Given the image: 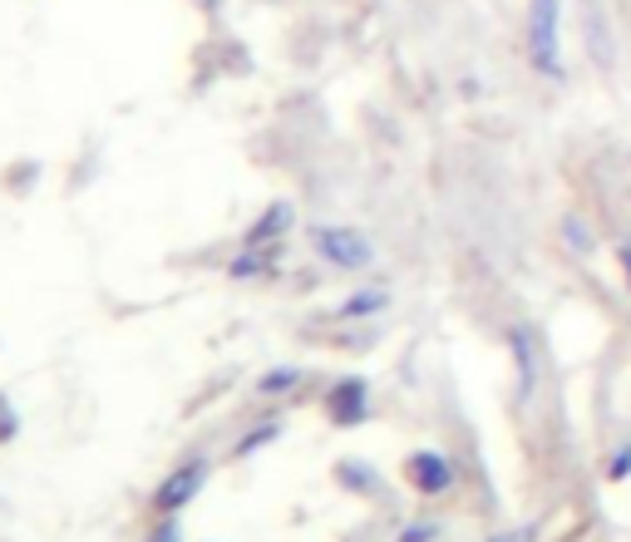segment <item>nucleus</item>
Instances as JSON below:
<instances>
[{"label": "nucleus", "mask_w": 631, "mask_h": 542, "mask_svg": "<svg viewBox=\"0 0 631 542\" xmlns=\"http://www.w3.org/2000/svg\"><path fill=\"white\" fill-rule=\"evenodd\" d=\"M528 60L538 75L563 79V0H528Z\"/></svg>", "instance_id": "obj_1"}, {"label": "nucleus", "mask_w": 631, "mask_h": 542, "mask_svg": "<svg viewBox=\"0 0 631 542\" xmlns=\"http://www.w3.org/2000/svg\"><path fill=\"white\" fill-rule=\"evenodd\" d=\"M311 247L341 272H361V266L375 262L370 237L355 232V227H311Z\"/></svg>", "instance_id": "obj_2"}, {"label": "nucleus", "mask_w": 631, "mask_h": 542, "mask_svg": "<svg viewBox=\"0 0 631 542\" xmlns=\"http://www.w3.org/2000/svg\"><path fill=\"white\" fill-rule=\"evenodd\" d=\"M203 483H207V464H203V458H188V464H178L168 479L153 489V508L173 518V513H182L188 503L198 499V489H203Z\"/></svg>", "instance_id": "obj_3"}, {"label": "nucleus", "mask_w": 631, "mask_h": 542, "mask_svg": "<svg viewBox=\"0 0 631 542\" xmlns=\"http://www.w3.org/2000/svg\"><path fill=\"white\" fill-rule=\"evenodd\" d=\"M405 479L415 493H425V499H439V493L454 489V464L439 449H415V454L405 458Z\"/></svg>", "instance_id": "obj_4"}, {"label": "nucleus", "mask_w": 631, "mask_h": 542, "mask_svg": "<svg viewBox=\"0 0 631 542\" xmlns=\"http://www.w3.org/2000/svg\"><path fill=\"white\" fill-rule=\"evenodd\" d=\"M326 415H331V425H341V429L361 425V419L370 415V385H365L361 375L336 380L331 390H326Z\"/></svg>", "instance_id": "obj_5"}, {"label": "nucleus", "mask_w": 631, "mask_h": 542, "mask_svg": "<svg viewBox=\"0 0 631 542\" xmlns=\"http://www.w3.org/2000/svg\"><path fill=\"white\" fill-rule=\"evenodd\" d=\"M508 345H514V361H518V400H528L538 385V355H533V336H528L523 326L508 336Z\"/></svg>", "instance_id": "obj_6"}, {"label": "nucleus", "mask_w": 631, "mask_h": 542, "mask_svg": "<svg viewBox=\"0 0 631 542\" xmlns=\"http://www.w3.org/2000/svg\"><path fill=\"white\" fill-rule=\"evenodd\" d=\"M287 227H291V202H272L267 213H262V223H257V227H247L242 247H267L272 237H281Z\"/></svg>", "instance_id": "obj_7"}, {"label": "nucleus", "mask_w": 631, "mask_h": 542, "mask_svg": "<svg viewBox=\"0 0 631 542\" xmlns=\"http://www.w3.org/2000/svg\"><path fill=\"white\" fill-rule=\"evenodd\" d=\"M272 256H277V247H242V256H237L227 272H232L237 281H247V277H262L272 266Z\"/></svg>", "instance_id": "obj_8"}, {"label": "nucleus", "mask_w": 631, "mask_h": 542, "mask_svg": "<svg viewBox=\"0 0 631 542\" xmlns=\"http://www.w3.org/2000/svg\"><path fill=\"white\" fill-rule=\"evenodd\" d=\"M386 306H390L386 291H355V297L341 306V316L355 320V316H375V311H386Z\"/></svg>", "instance_id": "obj_9"}, {"label": "nucleus", "mask_w": 631, "mask_h": 542, "mask_svg": "<svg viewBox=\"0 0 631 542\" xmlns=\"http://www.w3.org/2000/svg\"><path fill=\"white\" fill-rule=\"evenodd\" d=\"M563 237H567V247H578V252H582V256H588V252H592V247H597V237H592V227H588V223H582V217H578V213H572V217H563Z\"/></svg>", "instance_id": "obj_10"}, {"label": "nucleus", "mask_w": 631, "mask_h": 542, "mask_svg": "<svg viewBox=\"0 0 631 542\" xmlns=\"http://www.w3.org/2000/svg\"><path fill=\"white\" fill-rule=\"evenodd\" d=\"M296 380H301V370H296V365H281V370L262 375V385H257V390H262V394H281V390H291V385H296Z\"/></svg>", "instance_id": "obj_11"}, {"label": "nucleus", "mask_w": 631, "mask_h": 542, "mask_svg": "<svg viewBox=\"0 0 631 542\" xmlns=\"http://www.w3.org/2000/svg\"><path fill=\"white\" fill-rule=\"evenodd\" d=\"M281 434V425H277V419H272V425H257V429H252V434H247V439H237V458H247V454H252V449H262V444H267V439H277Z\"/></svg>", "instance_id": "obj_12"}, {"label": "nucleus", "mask_w": 631, "mask_h": 542, "mask_svg": "<svg viewBox=\"0 0 631 542\" xmlns=\"http://www.w3.org/2000/svg\"><path fill=\"white\" fill-rule=\"evenodd\" d=\"M607 479L611 483H621V479H631V444H621L617 454L607 458Z\"/></svg>", "instance_id": "obj_13"}, {"label": "nucleus", "mask_w": 631, "mask_h": 542, "mask_svg": "<svg viewBox=\"0 0 631 542\" xmlns=\"http://www.w3.org/2000/svg\"><path fill=\"white\" fill-rule=\"evenodd\" d=\"M400 542H439V522H409L405 532H400Z\"/></svg>", "instance_id": "obj_14"}, {"label": "nucleus", "mask_w": 631, "mask_h": 542, "mask_svg": "<svg viewBox=\"0 0 631 542\" xmlns=\"http://www.w3.org/2000/svg\"><path fill=\"white\" fill-rule=\"evenodd\" d=\"M341 479L355 483V489H375V474L365 464H341Z\"/></svg>", "instance_id": "obj_15"}, {"label": "nucleus", "mask_w": 631, "mask_h": 542, "mask_svg": "<svg viewBox=\"0 0 631 542\" xmlns=\"http://www.w3.org/2000/svg\"><path fill=\"white\" fill-rule=\"evenodd\" d=\"M588 35H592V50H597V64H611V50L602 45V21H597V15L588 21Z\"/></svg>", "instance_id": "obj_16"}, {"label": "nucleus", "mask_w": 631, "mask_h": 542, "mask_svg": "<svg viewBox=\"0 0 631 542\" xmlns=\"http://www.w3.org/2000/svg\"><path fill=\"white\" fill-rule=\"evenodd\" d=\"M489 542H533V528H508V532H493Z\"/></svg>", "instance_id": "obj_17"}, {"label": "nucleus", "mask_w": 631, "mask_h": 542, "mask_svg": "<svg viewBox=\"0 0 631 542\" xmlns=\"http://www.w3.org/2000/svg\"><path fill=\"white\" fill-rule=\"evenodd\" d=\"M149 542H178V522H163V528L159 532H153V538Z\"/></svg>", "instance_id": "obj_18"}, {"label": "nucleus", "mask_w": 631, "mask_h": 542, "mask_svg": "<svg viewBox=\"0 0 631 542\" xmlns=\"http://www.w3.org/2000/svg\"><path fill=\"white\" fill-rule=\"evenodd\" d=\"M617 262H621V272H627V281H631V242L617 247Z\"/></svg>", "instance_id": "obj_19"}]
</instances>
